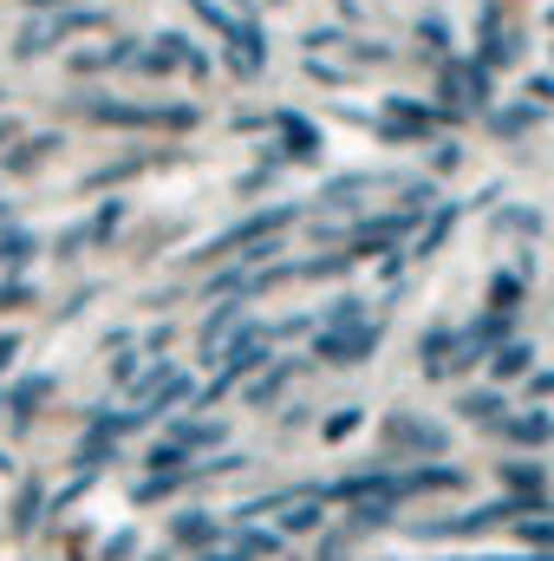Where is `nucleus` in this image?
<instances>
[{"label": "nucleus", "mask_w": 554, "mask_h": 561, "mask_svg": "<svg viewBox=\"0 0 554 561\" xmlns=\"http://www.w3.org/2000/svg\"><path fill=\"white\" fill-rule=\"evenodd\" d=\"M496 373H503V379H516V373H529V346H509V353H503V366H496Z\"/></svg>", "instance_id": "nucleus-1"}]
</instances>
